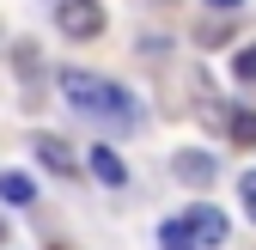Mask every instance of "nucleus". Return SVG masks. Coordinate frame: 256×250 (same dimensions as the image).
<instances>
[{"label":"nucleus","mask_w":256,"mask_h":250,"mask_svg":"<svg viewBox=\"0 0 256 250\" xmlns=\"http://www.w3.org/2000/svg\"><path fill=\"white\" fill-rule=\"evenodd\" d=\"M226 128H232L238 146H256V110H232V116H226Z\"/></svg>","instance_id":"1a4fd4ad"},{"label":"nucleus","mask_w":256,"mask_h":250,"mask_svg":"<svg viewBox=\"0 0 256 250\" xmlns=\"http://www.w3.org/2000/svg\"><path fill=\"white\" fill-rule=\"evenodd\" d=\"M171 171H177V183H189V190H208L220 165H214V152H196V146H183L177 159H171Z\"/></svg>","instance_id":"20e7f679"},{"label":"nucleus","mask_w":256,"mask_h":250,"mask_svg":"<svg viewBox=\"0 0 256 250\" xmlns=\"http://www.w3.org/2000/svg\"><path fill=\"white\" fill-rule=\"evenodd\" d=\"M238 202H244V220L256 226V165H250V171L238 177Z\"/></svg>","instance_id":"9b49d317"},{"label":"nucleus","mask_w":256,"mask_h":250,"mask_svg":"<svg viewBox=\"0 0 256 250\" xmlns=\"http://www.w3.org/2000/svg\"><path fill=\"white\" fill-rule=\"evenodd\" d=\"M30 146H37V165H43V171H55V177H74V171H80V159L68 152V140H55V134H37Z\"/></svg>","instance_id":"423d86ee"},{"label":"nucleus","mask_w":256,"mask_h":250,"mask_svg":"<svg viewBox=\"0 0 256 250\" xmlns=\"http://www.w3.org/2000/svg\"><path fill=\"white\" fill-rule=\"evenodd\" d=\"M86 171L98 177V183H110V190H122V183H128V165H122V152H116V146H104V140L86 152Z\"/></svg>","instance_id":"39448f33"},{"label":"nucleus","mask_w":256,"mask_h":250,"mask_svg":"<svg viewBox=\"0 0 256 250\" xmlns=\"http://www.w3.org/2000/svg\"><path fill=\"white\" fill-rule=\"evenodd\" d=\"M104 0H55V30L61 37H74V43H92V37H104Z\"/></svg>","instance_id":"f03ea898"},{"label":"nucleus","mask_w":256,"mask_h":250,"mask_svg":"<svg viewBox=\"0 0 256 250\" xmlns=\"http://www.w3.org/2000/svg\"><path fill=\"white\" fill-rule=\"evenodd\" d=\"M158 250H196V238H189V226H183V214L158 226Z\"/></svg>","instance_id":"6e6552de"},{"label":"nucleus","mask_w":256,"mask_h":250,"mask_svg":"<svg viewBox=\"0 0 256 250\" xmlns=\"http://www.w3.org/2000/svg\"><path fill=\"white\" fill-rule=\"evenodd\" d=\"M0 202H6V208H30V202H37V183H30L24 171H6V177H0Z\"/></svg>","instance_id":"0eeeda50"},{"label":"nucleus","mask_w":256,"mask_h":250,"mask_svg":"<svg viewBox=\"0 0 256 250\" xmlns=\"http://www.w3.org/2000/svg\"><path fill=\"white\" fill-rule=\"evenodd\" d=\"M0 244H6V214H0Z\"/></svg>","instance_id":"ddd939ff"},{"label":"nucleus","mask_w":256,"mask_h":250,"mask_svg":"<svg viewBox=\"0 0 256 250\" xmlns=\"http://www.w3.org/2000/svg\"><path fill=\"white\" fill-rule=\"evenodd\" d=\"M0 43H6V37H0Z\"/></svg>","instance_id":"4468645a"},{"label":"nucleus","mask_w":256,"mask_h":250,"mask_svg":"<svg viewBox=\"0 0 256 250\" xmlns=\"http://www.w3.org/2000/svg\"><path fill=\"white\" fill-rule=\"evenodd\" d=\"M202 6H214V12H238L244 0H202Z\"/></svg>","instance_id":"f8f14e48"},{"label":"nucleus","mask_w":256,"mask_h":250,"mask_svg":"<svg viewBox=\"0 0 256 250\" xmlns=\"http://www.w3.org/2000/svg\"><path fill=\"white\" fill-rule=\"evenodd\" d=\"M232 80H244V86H256V43H244V49L232 55Z\"/></svg>","instance_id":"9d476101"},{"label":"nucleus","mask_w":256,"mask_h":250,"mask_svg":"<svg viewBox=\"0 0 256 250\" xmlns=\"http://www.w3.org/2000/svg\"><path fill=\"white\" fill-rule=\"evenodd\" d=\"M61 98H68V110L74 116H86V122H104L110 134H122V128H134L140 122V98L128 86H116V80H98V74H86V68H61Z\"/></svg>","instance_id":"f257e3e1"},{"label":"nucleus","mask_w":256,"mask_h":250,"mask_svg":"<svg viewBox=\"0 0 256 250\" xmlns=\"http://www.w3.org/2000/svg\"><path fill=\"white\" fill-rule=\"evenodd\" d=\"M183 226H189V238H196V250H214V244H226V214H220L214 202H196L183 214Z\"/></svg>","instance_id":"7ed1b4c3"}]
</instances>
